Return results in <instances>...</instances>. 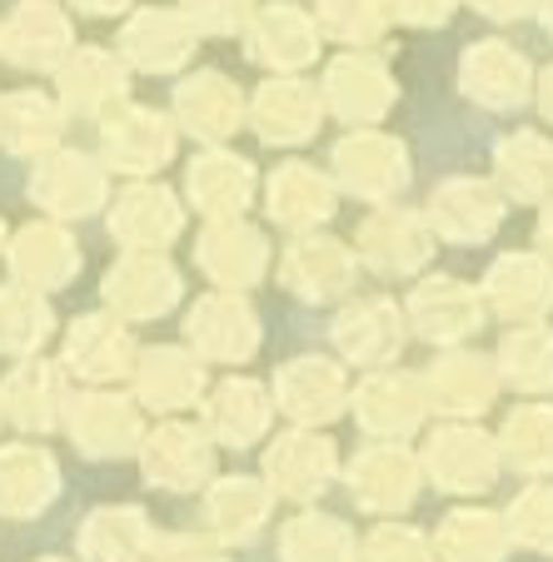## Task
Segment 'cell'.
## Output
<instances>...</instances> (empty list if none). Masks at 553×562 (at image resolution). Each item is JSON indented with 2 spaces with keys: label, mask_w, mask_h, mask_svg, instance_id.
Masks as SVG:
<instances>
[{
  "label": "cell",
  "mask_w": 553,
  "mask_h": 562,
  "mask_svg": "<svg viewBox=\"0 0 553 562\" xmlns=\"http://www.w3.org/2000/svg\"><path fill=\"white\" fill-rule=\"evenodd\" d=\"M65 434L96 463H115V458H135L145 443V408L135 404V393H115V389H86L70 393L65 408Z\"/></svg>",
  "instance_id": "6da1fadb"
},
{
  "label": "cell",
  "mask_w": 553,
  "mask_h": 562,
  "mask_svg": "<svg viewBox=\"0 0 553 562\" xmlns=\"http://www.w3.org/2000/svg\"><path fill=\"white\" fill-rule=\"evenodd\" d=\"M31 200L41 204L45 220H86L100 204H110V170L100 165V155L86 149H45L31 170Z\"/></svg>",
  "instance_id": "7a4b0ae2"
},
{
  "label": "cell",
  "mask_w": 553,
  "mask_h": 562,
  "mask_svg": "<svg viewBox=\"0 0 553 562\" xmlns=\"http://www.w3.org/2000/svg\"><path fill=\"white\" fill-rule=\"evenodd\" d=\"M185 279L170 265L165 249H125L115 265L100 279V299L115 318L125 324H145V318H161L180 304Z\"/></svg>",
  "instance_id": "3957f363"
},
{
  "label": "cell",
  "mask_w": 553,
  "mask_h": 562,
  "mask_svg": "<svg viewBox=\"0 0 553 562\" xmlns=\"http://www.w3.org/2000/svg\"><path fill=\"white\" fill-rule=\"evenodd\" d=\"M185 339L200 363H250L259 349V314L245 289H210L185 314Z\"/></svg>",
  "instance_id": "277c9868"
},
{
  "label": "cell",
  "mask_w": 553,
  "mask_h": 562,
  "mask_svg": "<svg viewBox=\"0 0 553 562\" xmlns=\"http://www.w3.org/2000/svg\"><path fill=\"white\" fill-rule=\"evenodd\" d=\"M55 100L65 120H110L130 100V65L106 45H75L55 70Z\"/></svg>",
  "instance_id": "5b68a950"
},
{
  "label": "cell",
  "mask_w": 553,
  "mask_h": 562,
  "mask_svg": "<svg viewBox=\"0 0 553 562\" xmlns=\"http://www.w3.org/2000/svg\"><path fill=\"white\" fill-rule=\"evenodd\" d=\"M65 408H70V373L60 363H51L45 353L31 359H15L0 379V414L5 424L21 428V434H55L65 428Z\"/></svg>",
  "instance_id": "8992f818"
},
{
  "label": "cell",
  "mask_w": 553,
  "mask_h": 562,
  "mask_svg": "<svg viewBox=\"0 0 553 562\" xmlns=\"http://www.w3.org/2000/svg\"><path fill=\"white\" fill-rule=\"evenodd\" d=\"M140 349H135V334H130L125 318L106 314H80L70 318L65 329V344H60V369L70 379L90 383V389H110V383L130 379L135 369Z\"/></svg>",
  "instance_id": "52a82bcc"
},
{
  "label": "cell",
  "mask_w": 553,
  "mask_h": 562,
  "mask_svg": "<svg viewBox=\"0 0 553 562\" xmlns=\"http://www.w3.org/2000/svg\"><path fill=\"white\" fill-rule=\"evenodd\" d=\"M135 458L150 488L165 493H200L214 477V438L185 418H165L161 428H150Z\"/></svg>",
  "instance_id": "ba28073f"
},
{
  "label": "cell",
  "mask_w": 553,
  "mask_h": 562,
  "mask_svg": "<svg viewBox=\"0 0 553 562\" xmlns=\"http://www.w3.org/2000/svg\"><path fill=\"white\" fill-rule=\"evenodd\" d=\"M175 159V120L150 105H120L110 120H100V165L130 180L165 170Z\"/></svg>",
  "instance_id": "9c48e42d"
},
{
  "label": "cell",
  "mask_w": 553,
  "mask_h": 562,
  "mask_svg": "<svg viewBox=\"0 0 553 562\" xmlns=\"http://www.w3.org/2000/svg\"><path fill=\"white\" fill-rule=\"evenodd\" d=\"M5 269H11L15 284L55 294V289H70L86 269V255L75 245V234L60 220H31L11 234L5 245Z\"/></svg>",
  "instance_id": "30bf717a"
},
{
  "label": "cell",
  "mask_w": 553,
  "mask_h": 562,
  "mask_svg": "<svg viewBox=\"0 0 553 562\" xmlns=\"http://www.w3.org/2000/svg\"><path fill=\"white\" fill-rule=\"evenodd\" d=\"M170 120H175V130H190L204 145H224V139L250 120V100L240 95V86H234L230 75L195 70L175 86Z\"/></svg>",
  "instance_id": "8fae6325"
},
{
  "label": "cell",
  "mask_w": 553,
  "mask_h": 562,
  "mask_svg": "<svg viewBox=\"0 0 553 562\" xmlns=\"http://www.w3.org/2000/svg\"><path fill=\"white\" fill-rule=\"evenodd\" d=\"M75 50V31H70V15L51 0H21L5 25H0V55L15 65V70H60L65 55Z\"/></svg>",
  "instance_id": "7c38bea8"
},
{
  "label": "cell",
  "mask_w": 553,
  "mask_h": 562,
  "mask_svg": "<svg viewBox=\"0 0 553 562\" xmlns=\"http://www.w3.org/2000/svg\"><path fill=\"white\" fill-rule=\"evenodd\" d=\"M130 389L135 404L150 414H185L204 398V363L180 344H161V349H140L135 369H130Z\"/></svg>",
  "instance_id": "4fadbf2b"
},
{
  "label": "cell",
  "mask_w": 553,
  "mask_h": 562,
  "mask_svg": "<svg viewBox=\"0 0 553 562\" xmlns=\"http://www.w3.org/2000/svg\"><path fill=\"white\" fill-rule=\"evenodd\" d=\"M60 498V463L45 443H0V518L31 522Z\"/></svg>",
  "instance_id": "5bb4252c"
},
{
  "label": "cell",
  "mask_w": 553,
  "mask_h": 562,
  "mask_svg": "<svg viewBox=\"0 0 553 562\" xmlns=\"http://www.w3.org/2000/svg\"><path fill=\"white\" fill-rule=\"evenodd\" d=\"M195 265L204 269L214 289H250L269 269V239L245 220H210L195 239Z\"/></svg>",
  "instance_id": "9a60e30c"
},
{
  "label": "cell",
  "mask_w": 553,
  "mask_h": 562,
  "mask_svg": "<svg viewBox=\"0 0 553 562\" xmlns=\"http://www.w3.org/2000/svg\"><path fill=\"white\" fill-rule=\"evenodd\" d=\"M155 548H161V528L135 503L90 508L86 522L75 528L80 562H155Z\"/></svg>",
  "instance_id": "2e32d148"
},
{
  "label": "cell",
  "mask_w": 553,
  "mask_h": 562,
  "mask_svg": "<svg viewBox=\"0 0 553 562\" xmlns=\"http://www.w3.org/2000/svg\"><path fill=\"white\" fill-rule=\"evenodd\" d=\"M195 35L200 31L185 21V11L145 5V11H130L125 31H120V41H115V55L130 65V70L170 75L195 55Z\"/></svg>",
  "instance_id": "e0dca14e"
},
{
  "label": "cell",
  "mask_w": 553,
  "mask_h": 562,
  "mask_svg": "<svg viewBox=\"0 0 553 562\" xmlns=\"http://www.w3.org/2000/svg\"><path fill=\"white\" fill-rule=\"evenodd\" d=\"M185 229V204L155 180H135L110 200V234L125 249H165Z\"/></svg>",
  "instance_id": "ac0fdd59"
},
{
  "label": "cell",
  "mask_w": 553,
  "mask_h": 562,
  "mask_svg": "<svg viewBox=\"0 0 553 562\" xmlns=\"http://www.w3.org/2000/svg\"><path fill=\"white\" fill-rule=\"evenodd\" d=\"M354 269H360V255L350 245H340L330 234H299L279 255V284L309 304H324L354 284Z\"/></svg>",
  "instance_id": "d6986e66"
},
{
  "label": "cell",
  "mask_w": 553,
  "mask_h": 562,
  "mask_svg": "<svg viewBox=\"0 0 553 562\" xmlns=\"http://www.w3.org/2000/svg\"><path fill=\"white\" fill-rule=\"evenodd\" d=\"M334 468H340V458H334L330 438L309 434V428H295V434H279L275 448L265 453V483L275 498L309 503L330 488Z\"/></svg>",
  "instance_id": "ffe728a7"
},
{
  "label": "cell",
  "mask_w": 553,
  "mask_h": 562,
  "mask_svg": "<svg viewBox=\"0 0 553 562\" xmlns=\"http://www.w3.org/2000/svg\"><path fill=\"white\" fill-rule=\"evenodd\" d=\"M334 170H340L344 190L364 194V200L384 204L409 184V149L389 135H374V130H360V135L340 139L334 149Z\"/></svg>",
  "instance_id": "44dd1931"
},
{
  "label": "cell",
  "mask_w": 553,
  "mask_h": 562,
  "mask_svg": "<svg viewBox=\"0 0 553 562\" xmlns=\"http://www.w3.org/2000/svg\"><path fill=\"white\" fill-rule=\"evenodd\" d=\"M269 418H275V398L259 379H245V373H230L210 389L204 398V434L220 448H250L265 438Z\"/></svg>",
  "instance_id": "7402d4cb"
},
{
  "label": "cell",
  "mask_w": 553,
  "mask_h": 562,
  "mask_svg": "<svg viewBox=\"0 0 553 562\" xmlns=\"http://www.w3.org/2000/svg\"><path fill=\"white\" fill-rule=\"evenodd\" d=\"M344 398H350L344 369L334 359H320V353L289 359L285 369L275 373V404L305 428L309 424H330V418L344 408Z\"/></svg>",
  "instance_id": "603a6c76"
},
{
  "label": "cell",
  "mask_w": 553,
  "mask_h": 562,
  "mask_svg": "<svg viewBox=\"0 0 553 562\" xmlns=\"http://www.w3.org/2000/svg\"><path fill=\"white\" fill-rule=\"evenodd\" d=\"M324 120V95L309 80H265L250 100V125L265 145H299V139L314 135V125Z\"/></svg>",
  "instance_id": "cb8c5ba5"
},
{
  "label": "cell",
  "mask_w": 553,
  "mask_h": 562,
  "mask_svg": "<svg viewBox=\"0 0 553 562\" xmlns=\"http://www.w3.org/2000/svg\"><path fill=\"white\" fill-rule=\"evenodd\" d=\"M424 463L439 488L449 493H484L499 477V448L479 428H439L424 448Z\"/></svg>",
  "instance_id": "d4e9b609"
},
{
  "label": "cell",
  "mask_w": 553,
  "mask_h": 562,
  "mask_svg": "<svg viewBox=\"0 0 553 562\" xmlns=\"http://www.w3.org/2000/svg\"><path fill=\"white\" fill-rule=\"evenodd\" d=\"M429 249H434V229H429L419 214H405V210H394V204H384V210H374L369 220H364L354 255L369 269H379V274H409V269H419L429 259Z\"/></svg>",
  "instance_id": "484cf974"
},
{
  "label": "cell",
  "mask_w": 553,
  "mask_h": 562,
  "mask_svg": "<svg viewBox=\"0 0 553 562\" xmlns=\"http://www.w3.org/2000/svg\"><path fill=\"white\" fill-rule=\"evenodd\" d=\"M269 508H275V493L269 483L245 473L214 477L204 483V532L214 542H250L259 538V528L269 522Z\"/></svg>",
  "instance_id": "4316f807"
},
{
  "label": "cell",
  "mask_w": 553,
  "mask_h": 562,
  "mask_svg": "<svg viewBox=\"0 0 553 562\" xmlns=\"http://www.w3.org/2000/svg\"><path fill=\"white\" fill-rule=\"evenodd\" d=\"M65 110L55 95H45L41 86L5 90L0 95V149L15 159H41L45 149L60 145L65 135Z\"/></svg>",
  "instance_id": "83f0119b"
},
{
  "label": "cell",
  "mask_w": 553,
  "mask_h": 562,
  "mask_svg": "<svg viewBox=\"0 0 553 562\" xmlns=\"http://www.w3.org/2000/svg\"><path fill=\"white\" fill-rule=\"evenodd\" d=\"M405 318L414 324L419 334H424L429 344H454V339H464V334L479 329L484 299L474 294L464 279L439 274V279H424V284L409 294Z\"/></svg>",
  "instance_id": "f1b7e54d"
},
{
  "label": "cell",
  "mask_w": 553,
  "mask_h": 562,
  "mask_svg": "<svg viewBox=\"0 0 553 562\" xmlns=\"http://www.w3.org/2000/svg\"><path fill=\"white\" fill-rule=\"evenodd\" d=\"M185 190H190V204L204 220H234L255 200V165L245 155H230V149L195 155L190 170H185Z\"/></svg>",
  "instance_id": "f546056e"
},
{
  "label": "cell",
  "mask_w": 553,
  "mask_h": 562,
  "mask_svg": "<svg viewBox=\"0 0 553 562\" xmlns=\"http://www.w3.org/2000/svg\"><path fill=\"white\" fill-rule=\"evenodd\" d=\"M419 463L399 443H374L350 463V493L369 513H399L414 503Z\"/></svg>",
  "instance_id": "4dcf8cb0"
},
{
  "label": "cell",
  "mask_w": 553,
  "mask_h": 562,
  "mask_svg": "<svg viewBox=\"0 0 553 562\" xmlns=\"http://www.w3.org/2000/svg\"><path fill=\"white\" fill-rule=\"evenodd\" d=\"M504 220V200L489 190L484 180H449L444 190H434L429 200V229L439 239H454V245H479L499 229Z\"/></svg>",
  "instance_id": "1f68e13d"
},
{
  "label": "cell",
  "mask_w": 553,
  "mask_h": 562,
  "mask_svg": "<svg viewBox=\"0 0 553 562\" xmlns=\"http://www.w3.org/2000/svg\"><path fill=\"white\" fill-rule=\"evenodd\" d=\"M405 324L399 304L389 299H364V304H350L334 324V344H340L344 359L364 363V369H379V363H394V353L405 349Z\"/></svg>",
  "instance_id": "d6a6232c"
},
{
  "label": "cell",
  "mask_w": 553,
  "mask_h": 562,
  "mask_svg": "<svg viewBox=\"0 0 553 562\" xmlns=\"http://www.w3.org/2000/svg\"><path fill=\"white\" fill-rule=\"evenodd\" d=\"M458 80H464V95H474L489 110H509L529 100V60L504 41L468 45L464 65H458Z\"/></svg>",
  "instance_id": "836d02e7"
},
{
  "label": "cell",
  "mask_w": 553,
  "mask_h": 562,
  "mask_svg": "<svg viewBox=\"0 0 553 562\" xmlns=\"http://www.w3.org/2000/svg\"><path fill=\"white\" fill-rule=\"evenodd\" d=\"M424 404H429V393L414 373H374L354 393V414H360V424L374 438H405L424 418Z\"/></svg>",
  "instance_id": "e575fe53"
},
{
  "label": "cell",
  "mask_w": 553,
  "mask_h": 562,
  "mask_svg": "<svg viewBox=\"0 0 553 562\" xmlns=\"http://www.w3.org/2000/svg\"><path fill=\"white\" fill-rule=\"evenodd\" d=\"M250 55L269 70H299L320 55V25L295 5H265L250 15Z\"/></svg>",
  "instance_id": "d590c367"
},
{
  "label": "cell",
  "mask_w": 553,
  "mask_h": 562,
  "mask_svg": "<svg viewBox=\"0 0 553 562\" xmlns=\"http://www.w3.org/2000/svg\"><path fill=\"white\" fill-rule=\"evenodd\" d=\"M265 200H269L265 210L275 224H285V229H314V224H324L334 214V184L314 165L289 159V165H279L269 175Z\"/></svg>",
  "instance_id": "8d00e7d4"
},
{
  "label": "cell",
  "mask_w": 553,
  "mask_h": 562,
  "mask_svg": "<svg viewBox=\"0 0 553 562\" xmlns=\"http://www.w3.org/2000/svg\"><path fill=\"white\" fill-rule=\"evenodd\" d=\"M320 95H324V110L364 125V120H379L384 110H389L394 86L374 55H340V60L330 65V75H324Z\"/></svg>",
  "instance_id": "74e56055"
},
{
  "label": "cell",
  "mask_w": 553,
  "mask_h": 562,
  "mask_svg": "<svg viewBox=\"0 0 553 562\" xmlns=\"http://www.w3.org/2000/svg\"><path fill=\"white\" fill-rule=\"evenodd\" d=\"M484 299L509 318H539L553 304V269L539 255H504L484 279Z\"/></svg>",
  "instance_id": "f35d334b"
},
{
  "label": "cell",
  "mask_w": 553,
  "mask_h": 562,
  "mask_svg": "<svg viewBox=\"0 0 553 562\" xmlns=\"http://www.w3.org/2000/svg\"><path fill=\"white\" fill-rule=\"evenodd\" d=\"M55 339V308L41 289L0 284V359H31Z\"/></svg>",
  "instance_id": "ab89813d"
},
{
  "label": "cell",
  "mask_w": 553,
  "mask_h": 562,
  "mask_svg": "<svg viewBox=\"0 0 553 562\" xmlns=\"http://www.w3.org/2000/svg\"><path fill=\"white\" fill-rule=\"evenodd\" d=\"M504 552H509V528H504V518L479 508L449 513L434 532L439 562H504Z\"/></svg>",
  "instance_id": "60d3db41"
},
{
  "label": "cell",
  "mask_w": 553,
  "mask_h": 562,
  "mask_svg": "<svg viewBox=\"0 0 553 562\" xmlns=\"http://www.w3.org/2000/svg\"><path fill=\"white\" fill-rule=\"evenodd\" d=\"M429 389H434V404L444 414H484L499 389V373L489 369V359L479 353H454V359H439L429 373Z\"/></svg>",
  "instance_id": "b9f144b4"
},
{
  "label": "cell",
  "mask_w": 553,
  "mask_h": 562,
  "mask_svg": "<svg viewBox=\"0 0 553 562\" xmlns=\"http://www.w3.org/2000/svg\"><path fill=\"white\" fill-rule=\"evenodd\" d=\"M354 552L360 538L324 513H299L279 528V562H354Z\"/></svg>",
  "instance_id": "7bdbcfd3"
},
{
  "label": "cell",
  "mask_w": 553,
  "mask_h": 562,
  "mask_svg": "<svg viewBox=\"0 0 553 562\" xmlns=\"http://www.w3.org/2000/svg\"><path fill=\"white\" fill-rule=\"evenodd\" d=\"M499 453L523 473H553V408L523 404L509 414L499 438Z\"/></svg>",
  "instance_id": "ee69618b"
},
{
  "label": "cell",
  "mask_w": 553,
  "mask_h": 562,
  "mask_svg": "<svg viewBox=\"0 0 553 562\" xmlns=\"http://www.w3.org/2000/svg\"><path fill=\"white\" fill-rule=\"evenodd\" d=\"M499 180L519 200H549L553 190V149L539 135H509L499 145Z\"/></svg>",
  "instance_id": "f6af8a7d"
},
{
  "label": "cell",
  "mask_w": 553,
  "mask_h": 562,
  "mask_svg": "<svg viewBox=\"0 0 553 562\" xmlns=\"http://www.w3.org/2000/svg\"><path fill=\"white\" fill-rule=\"evenodd\" d=\"M499 373L519 389H553V329L519 324L499 349Z\"/></svg>",
  "instance_id": "bcb514c9"
},
{
  "label": "cell",
  "mask_w": 553,
  "mask_h": 562,
  "mask_svg": "<svg viewBox=\"0 0 553 562\" xmlns=\"http://www.w3.org/2000/svg\"><path fill=\"white\" fill-rule=\"evenodd\" d=\"M389 15H394V0H320L314 25H320V35H330V41L364 45L389 25Z\"/></svg>",
  "instance_id": "7dc6e473"
},
{
  "label": "cell",
  "mask_w": 553,
  "mask_h": 562,
  "mask_svg": "<svg viewBox=\"0 0 553 562\" xmlns=\"http://www.w3.org/2000/svg\"><path fill=\"white\" fill-rule=\"evenodd\" d=\"M509 542L519 548H533V552H553V483H533L513 498L509 508Z\"/></svg>",
  "instance_id": "c3c4849f"
},
{
  "label": "cell",
  "mask_w": 553,
  "mask_h": 562,
  "mask_svg": "<svg viewBox=\"0 0 553 562\" xmlns=\"http://www.w3.org/2000/svg\"><path fill=\"white\" fill-rule=\"evenodd\" d=\"M354 562H434L429 542L414 528H399V522H379L369 538L360 542Z\"/></svg>",
  "instance_id": "681fc988"
},
{
  "label": "cell",
  "mask_w": 553,
  "mask_h": 562,
  "mask_svg": "<svg viewBox=\"0 0 553 562\" xmlns=\"http://www.w3.org/2000/svg\"><path fill=\"white\" fill-rule=\"evenodd\" d=\"M185 21L200 35H234L250 25V0H185Z\"/></svg>",
  "instance_id": "f907efd6"
},
{
  "label": "cell",
  "mask_w": 553,
  "mask_h": 562,
  "mask_svg": "<svg viewBox=\"0 0 553 562\" xmlns=\"http://www.w3.org/2000/svg\"><path fill=\"white\" fill-rule=\"evenodd\" d=\"M155 562H230L210 532H161Z\"/></svg>",
  "instance_id": "816d5d0a"
},
{
  "label": "cell",
  "mask_w": 553,
  "mask_h": 562,
  "mask_svg": "<svg viewBox=\"0 0 553 562\" xmlns=\"http://www.w3.org/2000/svg\"><path fill=\"white\" fill-rule=\"evenodd\" d=\"M454 0H394V15L409 25H444Z\"/></svg>",
  "instance_id": "f5cc1de1"
},
{
  "label": "cell",
  "mask_w": 553,
  "mask_h": 562,
  "mask_svg": "<svg viewBox=\"0 0 553 562\" xmlns=\"http://www.w3.org/2000/svg\"><path fill=\"white\" fill-rule=\"evenodd\" d=\"M539 0H474V11L494 15V21H519V15H529Z\"/></svg>",
  "instance_id": "db71d44e"
},
{
  "label": "cell",
  "mask_w": 553,
  "mask_h": 562,
  "mask_svg": "<svg viewBox=\"0 0 553 562\" xmlns=\"http://www.w3.org/2000/svg\"><path fill=\"white\" fill-rule=\"evenodd\" d=\"M80 15H120V11H130V0H70Z\"/></svg>",
  "instance_id": "11a10c76"
},
{
  "label": "cell",
  "mask_w": 553,
  "mask_h": 562,
  "mask_svg": "<svg viewBox=\"0 0 553 562\" xmlns=\"http://www.w3.org/2000/svg\"><path fill=\"white\" fill-rule=\"evenodd\" d=\"M539 245H543V255L553 259V200L543 204V214H539Z\"/></svg>",
  "instance_id": "9f6ffc18"
},
{
  "label": "cell",
  "mask_w": 553,
  "mask_h": 562,
  "mask_svg": "<svg viewBox=\"0 0 553 562\" xmlns=\"http://www.w3.org/2000/svg\"><path fill=\"white\" fill-rule=\"evenodd\" d=\"M539 105H543V115L553 120V70L543 75V90H539Z\"/></svg>",
  "instance_id": "6f0895ef"
},
{
  "label": "cell",
  "mask_w": 553,
  "mask_h": 562,
  "mask_svg": "<svg viewBox=\"0 0 553 562\" xmlns=\"http://www.w3.org/2000/svg\"><path fill=\"white\" fill-rule=\"evenodd\" d=\"M5 245H11V229H5V220H0V255H5Z\"/></svg>",
  "instance_id": "680465c9"
},
{
  "label": "cell",
  "mask_w": 553,
  "mask_h": 562,
  "mask_svg": "<svg viewBox=\"0 0 553 562\" xmlns=\"http://www.w3.org/2000/svg\"><path fill=\"white\" fill-rule=\"evenodd\" d=\"M543 5V21H549V31H553V0H539Z\"/></svg>",
  "instance_id": "91938a15"
},
{
  "label": "cell",
  "mask_w": 553,
  "mask_h": 562,
  "mask_svg": "<svg viewBox=\"0 0 553 562\" xmlns=\"http://www.w3.org/2000/svg\"><path fill=\"white\" fill-rule=\"evenodd\" d=\"M35 562H70V558H35Z\"/></svg>",
  "instance_id": "94428289"
},
{
  "label": "cell",
  "mask_w": 553,
  "mask_h": 562,
  "mask_svg": "<svg viewBox=\"0 0 553 562\" xmlns=\"http://www.w3.org/2000/svg\"><path fill=\"white\" fill-rule=\"evenodd\" d=\"M0 424H5V414H0Z\"/></svg>",
  "instance_id": "6125c7cd"
}]
</instances>
